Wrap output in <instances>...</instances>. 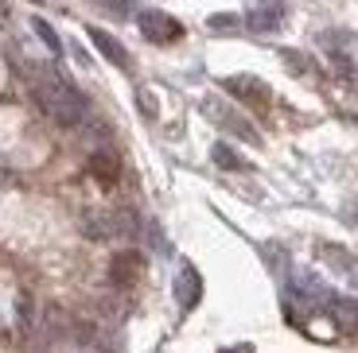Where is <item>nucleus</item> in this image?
I'll use <instances>...</instances> for the list:
<instances>
[{
	"label": "nucleus",
	"mask_w": 358,
	"mask_h": 353,
	"mask_svg": "<svg viewBox=\"0 0 358 353\" xmlns=\"http://www.w3.org/2000/svg\"><path fill=\"white\" fill-rule=\"evenodd\" d=\"M27 82H31V93H36L39 109H43L55 124H63V128L86 124V98H82L59 70L27 62Z\"/></svg>",
	"instance_id": "f257e3e1"
},
{
	"label": "nucleus",
	"mask_w": 358,
	"mask_h": 353,
	"mask_svg": "<svg viewBox=\"0 0 358 353\" xmlns=\"http://www.w3.org/2000/svg\"><path fill=\"white\" fill-rule=\"evenodd\" d=\"M78 230L90 241H133L141 233V218L133 210H86L78 218Z\"/></svg>",
	"instance_id": "f03ea898"
},
{
	"label": "nucleus",
	"mask_w": 358,
	"mask_h": 353,
	"mask_svg": "<svg viewBox=\"0 0 358 353\" xmlns=\"http://www.w3.org/2000/svg\"><path fill=\"white\" fill-rule=\"evenodd\" d=\"M136 24H141V36L148 39V43H176L179 36H183V24L179 20H171L168 12H156V8H148V12H141L136 16Z\"/></svg>",
	"instance_id": "7ed1b4c3"
},
{
	"label": "nucleus",
	"mask_w": 358,
	"mask_h": 353,
	"mask_svg": "<svg viewBox=\"0 0 358 353\" xmlns=\"http://www.w3.org/2000/svg\"><path fill=\"white\" fill-rule=\"evenodd\" d=\"M285 16H288L285 0H253L250 12H245V24H250V31H257V36H268V31H277V27L285 24Z\"/></svg>",
	"instance_id": "20e7f679"
},
{
	"label": "nucleus",
	"mask_w": 358,
	"mask_h": 353,
	"mask_svg": "<svg viewBox=\"0 0 358 353\" xmlns=\"http://www.w3.org/2000/svg\"><path fill=\"white\" fill-rule=\"evenodd\" d=\"M203 113L210 117V121H215L218 128H226V133H234L238 140H245V144H257V133H253V124L245 121V117H238L234 109H226L222 101L206 98V101H203Z\"/></svg>",
	"instance_id": "39448f33"
},
{
	"label": "nucleus",
	"mask_w": 358,
	"mask_h": 353,
	"mask_svg": "<svg viewBox=\"0 0 358 353\" xmlns=\"http://www.w3.org/2000/svg\"><path fill=\"white\" fill-rule=\"evenodd\" d=\"M222 86H226V93H234L238 101H245V105H253V109H268V101H273V89L261 78H253V74H234Z\"/></svg>",
	"instance_id": "423d86ee"
},
{
	"label": "nucleus",
	"mask_w": 358,
	"mask_h": 353,
	"mask_svg": "<svg viewBox=\"0 0 358 353\" xmlns=\"http://www.w3.org/2000/svg\"><path fill=\"white\" fill-rule=\"evenodd\" d=\"M171 292H176V303H179L183 310H195V307H199V299H203V280H199L195 264H179Z\"/></svg>",
	"instance_id": "0eeeda50"
},
{
	"label": "nucleus",
	"mask_w": 358,
	"mask_h": 353,
	"mask_svg": "<svg viewBox=\"0 0 358 353\" xmlns=\"http://www.w3.org/2000/svg\"><path fill=\"white\" fill-rule=\"evenodd\" d=\"M315 256H320L331 272H339L350 287H358V256L355 253H347V248H339V245H320V248H315Z\"/></svg>",
	"instance_id": "6e6552de"
},
{
	"label": "nucleus",
	"mask_w": 358,
	"mask_h": 353,
	"mask_svg": "<svg viewBox=\"0 0 358 353\" xmlns=\"http://www.w3.org/2000/svg\"><path fill=\"white\" fill-rule=\"evenodd\" d=\"M141 268H144V256L136 253V248H121V253H113V260H109V280H113L117 287H129Z\"/></svg>",
	"instance_id": "1a4fd4ad"
},
{
	"label": "nucleus",
	"mask_w": 358,
	"mask_h": 353,
	"mask_svg": "<svg viewBox=\"0 0 358 353\" xmlns=\"http://www.w3.org/2000/svg\"><path fill=\"white\" fill-rule=\"evenodd\" d=\"M90 39H94V47H98L113 66H121V70L129 66V51L121 47V39H113L109 31H101V27H90Z\"/></svg>",
	"instance_id": "9d476101"
},
{
	"label": "nucleus",
	"mask_w": 358,
	"mask_h": 353,
	"mask_svg": "<svg viewBox=\"0 0 358 353\" xmlns=\"http://www.w3.org/2000/svg\"><path fill=\"white\" fill-rule=\"evenodd\" d=\"M86 171H90L94 179H101L106 186H113L117 175H121V163H117L113 151H94V156L86 159Z\"/></svg>",
	"instance_id": "9b49d317"
},
{
	"label": "nucleus",
	"mask_w": 358,
	"mask_h": 353,
	"mask_svg": "<svg viewBox=\"0 0 358 353\" xmlns=\"http://www.w3.org/2000/svg\"><path fill=\"white\" fill-rule=\"evenodd\" d=\"M210 156H215V163H218V167H226V171H242L245 167V159L238 156L230 144H215V151H210Z\"/></svg>",
	"instance_id": "f8f14e48"
},
{
	"label": "nucleus",
	"mask_w": 358,
	"mask_h": 353,
	"mask_svg": "<svg viewBox=\"0 0 358 353\" xmlns=\"http://www.w3.org/2000/svg\"><path fill=\"white\" fill-rule=\"evenodd\" d=\"M31 27H36V36L47 43V51H51V54H63V39H59V31H55V27L47 24V20H39V16H36V20H31Z\"/></svg>",
	"instance_id": "ddd939ff"
},
{
	"label": "nucleus",
	"mask_w": 358,
	"mask_h": 353,
	"mask_svg": "<svg viewBox=\"0 0 358 353\" xmlns=\"http://www.w3.org/2000/svg\"><path fill=\"white\" fill-rule=\"evenodd\" d=\"M265 260L273 264V272H277V276L288 272V253H285L280 245H265Z\"/></svg>",
	"instance_id": "4468645a"
},
{
	"label": "nucleus",
	"mask_w": 358,
	"mask_h": 353,
	"mask_svg": "<svg viewBox=\"0 0 358 353\" xmlns=\"http://www.w3.org/2000/svg\"><path fill=\"white\" fill-rule=\"evenodd\" d=\"M16 318L24 322V326H31V318H36V303H31V295H27V292L16 295Z\"/></svg>",
	"instance_id": "2eb2a0df"
},
{
	"label": "nucleus",
	"mask_w": 358,
	"mask_h": 353,
	"mask_svg": "<svg viewBox=\"0 0 358 353\" xmlns=\"http://www.w3.org/2000/svg\"><path fill=\"white\" fill-rule=\"evenodd\" d=\"M210 27H215V31H234V27H238V16H210Z\"/></svg>",
	"instance_id": "dca6fc26"
},
{
	"label": "nucleus",
	"mask_w": 358,
	"mask_h": 353,
	"mask_svg": "<svg viewBox=\"0 0 358 353\" xmlns=\"http://www.w3.org/2000/svg\"><path fill=\"white\" fill-rule=\"evenodd\" d=\"M141 109L148 117H156V101H152V93H144V89H141Z\"/></svg>",
	"instance_id": "f3484780"
},
{
	"label": "nucleus",
	"mask_w": 358,
	"mask_h": 353,
	"mask_svg": "<svg viewBox=\"0 0 358 353\" xmlns=\"http://www.w3.org/2000/svg\"><path fill=\"white\" fill-rule=\"evenodd\" d=\"M226 353H250V345H242V350H226Z\"/></svg>",
	"instance_id": "a211bd4d"
},
{
	"label": "nucleus",
	"mask_w": 358,
	"mask_h": 353,
	"mask_svg": "<svg viewBox=\"0 0 358 353\" xmlns=\"http://www.w3.org/2000/svg\"><path fill=\"white\" fill-rule=\"evenodd\" d=\"M0 16H4V8H0Z\"/></svg>",
	"instance_id": "6ab92c4d"
}]
</instances>
